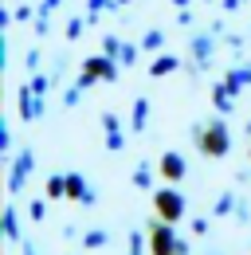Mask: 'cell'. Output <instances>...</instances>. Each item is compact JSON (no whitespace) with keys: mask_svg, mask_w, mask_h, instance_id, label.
<instances>
[{"mask_svg":"<svg viewBox=\"0 0 251 255\" xmlns=\"http://www.w3.org/2000/svg\"><path fill=\"white\" fill-rule=\"evenodd\" d=\"M181 252V240L173 232V224L161 220V224H149V255H177Z\"/></svg>","mask_w":251,"mask_h":255,"instance_id":"obj_1","label":"cell"},{"mask_svg":"<svg viewBox=\"0 0 251 255\" xmlns=\"http://www.w3.org/2000/svg\"><path fill=\"white\" fill-rule=\"evenodd\" d=\"M228 208H232V196H220V200H216V216H224Z\"/></svg>","mask_w":251,"mask_h":255,"instance_id":"obj_8","label":"cell"},{"mask_svg":"<svg viewBox=\"0 0 251 255\" xmlns=\"http://www.w3.org/2000/svg\"><path fill=\"white\" fill-rule=\"evenodd\" d=\"M4 236H8V240H12V244H16V240H20V224H16V212H12V208H8V212H4Z\"/></svg>","mask_w":251,"mask_h":255,"instance_id":"obj_5","label":"cell"},{"mask_svg":"<svg viewBox=\"0 0 251 255\" xmlns=\"http://www.w3.org/2000/svg\"><path fill=\"white\" fill-rule=\"evenodd\" d=\"M161 173H165L169 181H181V177H185V161L177 157V153H169V157L161 161Z\"/></svg>","mask_w":251,"mask_h":255,"instance_id":"obj_4","label":"cell"},{"mask_svg":"<svg viewBox=\"0 0 251 255\" xmlns=\"http://www.w3.org/2000/svg\"><path fill=\"white\" fill-rule=\"evenodd\" d=\"M24 255H35V248H31V244H28V248H24Z\"/></svg>","mask_w":251,"mask_h":255,"instance_id":"obj_9","label":"cell"},{"mask_svg":"<svg viewBox=\"0 0 251 255\" xmlns=\"http://www.w3.org/2000/svg\"><path fill=\"white\" fill-rule=\"evenodd\" d=\"M157 216L169 224H177L181 216H185V196L173 189H157Z\"/></svg>","mask_w":251,"mask_h":255,"instance_id":"obj_2","label":"cell"},{"mask_svg":"<svg viewBox=\"0 0 251 255\" xmlns=\"http://www.w3.org/2000/svg\"><path fill=\"white\" fill-rule=\"evenodd\" d=\"M200 145H204V153H212V157L228 153V129L212 126V129H208V137H200Z\"/></svg>","mask_w":251,"mask_h":255,"instance_id":"obj_3","label":"cell"},{"mask_svg":"<svg viewBox=\"0 0 251 255\" xmlns=\"http://www.w3.org/2000/svg\"><path fill=\"white\" fill-rule=\"evenodd\" d=\"M106 244H110L106 232H87V236H83V248H106Z\"/></svg>","mask_w":251,"mask_h":255,"instance_id":"obj_6","label":"cell"},{"mask_svg":"<svg viewBox=\"0 0 251 255\" xmlns=\"http://www.w3.org/2000/svg\"><path fill=\"white\" fill-rule=\"evenodd\" d=\"M67 196H79V200L87 196V192H83V181H79V177H67Z\"/></svg>","mask_w":251,"mask_h":255,"instance_id":"obj_7","label":"cell"}]
</instances>
